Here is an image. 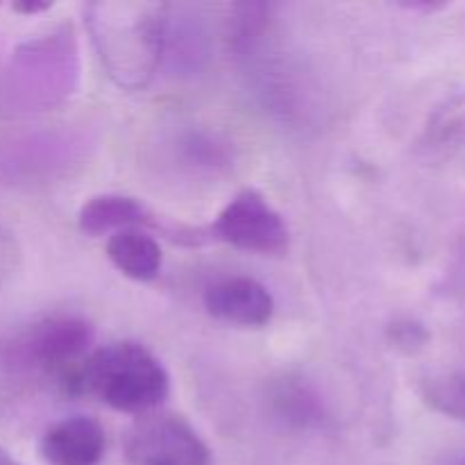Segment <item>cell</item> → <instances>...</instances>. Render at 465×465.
Wrapping results in <instances>:
<instances>
[{
	"label": "cell",
	"mask_w": 465,
	"mask_h": 465,
	"mask_svg": "<svg viewBox=\"0 0 465 465\" xmlns=\"http://www.w3.org/2000/svg\"><path fill=\"white\" fill-rule=\"evenodd\" d=\"M209 241L257 254H282L289 248V227L280 213L268 204L262 193L252 189L241 191L207 227Z\"/></svg>",
	"instance_id": "4"
},
{
	"label": "cell",
	"mask_w": 465,
	"mask_h": 465,
	"mask_svg": "<svg viewBox=\"0 0 465 465\" xmlns=\"http://www.w3.org/2000/svg\"><path fill=\"white\" fill-rule=\"evenodd\" d=\"M50 7H53V3H44V0H18V3H14V9H16L18 14H25V16H30V14H41Z\"/></svg>",
	"instance_id": "11"
},
{
	"label": "cell",
	"mask_w": 465,
	"mask_h": 465,
	"mask_svg": "<svg viewBox=\"0 0 465 465\" xmlns=\"http://www.w3.org/2000/svg\"><path fill=\"white\" fill-rule=\"evenodd\" d=\"M277 407H280L282 416L289 420L298 422V425H309V422H321L322 407L318 400L309 393L302 386H282L277 393Z\"/></svg>",
	"instance_id": "10"
},
{
	"label": "cell",
	"mask_w": 465,
	"mask_h": 465,
	"mask_svg": "<svg viewBox=\"0 0 465 465\" xmlns=\"http://www.w3.org/2000/svg\"><path fill=\"white\" fill-rule=\"evenodd\" d=\"M123 450L130 465H209L212 452L180 416L145 413L125 431Z\"/></svg>",
	"instance_id": "3"
},
{
	"label": "cell",
	"mask_w": 465,
	"mask_h": 465,
	"mask_svg": "<svg viewBox=\"0 0 465 465\" xmlns=\"http://www.w3.org/2000/svg\"><path fill=\"white\" fill-rule=\"evenodd\" d=\"M427 402L448 416L465 418V377L463 375H436L425 381L422 389Z\"/></svg>",
	"instance_id": "9"
},
{
	"label": "cell",
	"mask_w": 465,
	"mask_h": 465,
	"mask_svg": "<svg viewBox=\"0 0 465 465\" xmlns=\"http://www.w3.org/2000/svg\"><path fill=\"white\" fill-rule=\"evenodd\" d=\"M104 448L107 436L98 420L71 416L45 431L39 452L48 465H98L104 457Z\"/></svg>",
	"instance_id": "7"
},
{
	"label": "cell",
	"mask_w": 465,
	"mask_h": 465,
	"mask_svg": "<svg viewBox=\"0 0 465 465\" xmlns=\"http://www.w3.org/2000/svg\"><path fill=\"white\" fill-rule=\"evenodd\" d=\"M84 16L107 75L123 89H143L163 57L166 5L91 3Z\"/></svg>",
	"instance_id": "1"
},
{
	"label": "cell",
	"mask_w": 465,
	"mask_h": 465,
	"mask_svg": "<svg viewBox=\"0 0 465 465\" xmlns=\"http://www.w3.org/2000/svg\"><path fill=\"white\" fill-rule=\"evenodd\" d=\"M77 386L116 411L145 416L168 398L171 377L148 348L118 341L86 357Z\"/></svg>",
	"instance_id": "2"
},
{
	"label": "cell",
	"mask_w": 465,
	"mask_h": 465,
	"mask_svg": "<svg viewBox=\"0 0 465 465\" xmlns=\"http://www.w3.org/2000/svg\"><path fill=\"white\" fill-rule=\"evenodd\" d=\"M107 257L125 277L150 282L162 271V248L145 230L114 232L107 241Z\"/></svg>",
	"instance_id": "8"
},
{
	"label": "cell",
	"mask_w": 465,
	"mask_h": 465,
	"mask_svg": "<svg viewBox=\"0 0 465 465\" xmlns=\"http://www.w3.org/2000/svg\"><path fill=\"white\" fill-rule=\"evenodd\" d=\"M95 331L80 316H53L32 327L21 341V352L27 363L39 368H62L84 357L94 345Z\"/></svg>",
	"instance_id": "5"
},
{
	"label": "cell",
	"mask_w": 465,
	"mask_h": 465,
	"mask_svg": "<svg viewBox=\"0 0 465 465\" xmlns=\"http://www.w3.org/2000/svg\"><path fill=\"white\" fill-rule=\"evenodd\" d=\"M0 465H21V463H18L16 459H14L9 452H5V450H0Z\"/></svg>",
	"instance_id": "12"
},
{
	"label": "cell",
	"mask_w": 465,
	"mask_h": 465,
	"mask_svg": "<svg viewBox=\"0 0 465 465\" xmlns=\"http://www.w3.org/2000/svg\"><path fill=\"white\" fill-rule=\"evenodd\" d=\"M204 307L213 318L239 327H263L271 322L275 300L271 291L250 277H227L204 291Z\"/></svg>",
	"instance_id": "6"
}]
</instances>
